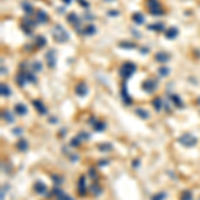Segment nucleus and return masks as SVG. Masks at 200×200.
Here are the masks:
<instances>
[{
  "label": "nucleus",
  "instance_id": "44",
  "mask_svg": "<svg viewBox=\"0 0 200 200\" xmlns=\"http://www.w3.org/2000/svg\"><path fill=\"white\" fill-rule=\"evenodd\" d=\"M108 164V160H99V166L100 167H104V166H107Z\"/></svg>",
  "mask_w": 200,
  "mask_h": 200
},
{
  "label": "nucleus",
  "instance_id": "25",
  "mask_svg": "<svg viewBox=\"0 0 200 200\" xmlns=\"http://www.w3.org/2000/svg\"><path fill=\"white\" fill-rule=\"evenodd\" d=\"M21 7H23V10L27 15H29V13L33 12V8H32V6H31V3H28V2H23L21 3Z\"/></svg>",
  "mask_w": 200,
  "mask_h": 200
},
{
  "label": "nucleus",
  "instance_id": "18",
  "mask_svg": "<svg viewBox=\"0 0 200 200\" xmlns=\"http://www.w3.org/2000/svg\"><path fill=\"white\" fill-rule=\"evenodd\" d=\"M132 20H133V23H136V24H143L144 23V15L136 12L132 15Z\"/></svg>",
  "mask_w": 200,
  "mask_h": 200
},
{
  "label": "nucleus",
  "instance_id": "17",
  "mask_svg": "<svg viewBox=\"0 0 200 200\" xmlns=\"http://www.w3.org/2000/svg\"><path fill=\"white\" fill-rule=\"evenodd\" d=\"M16 148L20 151V152H25L28 149V141L27 140H19L16 143Z\"/></svg>",
  "mask_w": 200,
  "mask_h": 200
},
{
  "label": "nucleus",
  "instance_id": "45",
  "mask_svg": "<svg viewBox=\"0 0 200 200\" xmlns=\"http://www.w3.org/2000/svg\"><path fill=\"white\" fill-rule=\"evenodd\" d=\"M108 15L109 16H118L119 15V11H115V10L113 11H108Z\"/></svg>",
  "mask_w": 200,
  "mask_h": 200
},
{
  "label": "nucleus",
  "instance_id": "33",
  "mask_svg": "<svg viewBox=\"0 0 200 200\" xmlns=\"http://www.w3.org/2000/svg\"><path fill=\"white\" fill-rule=\"evenodd\" d=\"M159 73H160V76H167V75L170 73V69H168L167 67H160V68H159Z\"/></svg>",
  "mask_w": 200,
  "mask_h": 200
},
{
  "label": "nucleus",
  "instance_id": "35",
  "mask_svg": "<svg viewBox=\"0 0 200 200\" xmlns=\"http://www.w3.org/2000/svg\"><path fill=\"white\" fill-rule=\"evenodd\" d=\"M32 67H33L35 72H40V71H42V63H40V61H33Z\"/></svg>",
  "mask_w": 200,
  "mask_h": 200
},
{
  "label": "nucleus",
  "instance_id": "49",
  "mask_svg": "<svg viewBox=\"0 0 200 200\" xmlns=\"http://www.w3.org/2000/svg\"><path fill=\"white\" fill-rule=\"evenodd\" d=\"M51 123L55 124V123H56V119H55V118H51Z\"/></svg>",
  "mask_w": 200,
  "mask_h": 200
},
{
  "label": "nucleus",
  "instance_id": "20",
  "mask_svg": "<svg viewBox=\"0 0 200 200\" xmlns=\"http://www.w3.org/2000/svg\"><path fill=\"white\" fill-rule=\"evenodd\" d=\"M171 99H172V103L175 104L177 108H183V107H184V103L181 101L180 96H177V95H171Z\"/></svg>",
  "mask_w": 200,
  "mask_h": 200
},
{
  "label": "nucleus",
  "instance_id": "36",
  "mask_svg": "<svg viewBox=\"0 0 200 200\" xmlns=\"http://www.w3.org/2000/svg\"><path fill=\"white\" fill-rule=\"evenodd\" d=\"M80 143H82V140H80L79 136L73 137V139L71 140V145H72V147H78V145H80Z\"/></svg>",
  "mask_w": 200,
  "mask_h": 200
},
{
  "label": "nucleus",
  "instance_id": "9",
  "mask_svg": "<svg viewBox=\"0 0 200 200\" xmlns=\"http://www.w3.org/2000/svg\"><path fill=\"white\" fill-rule=\"evenodd\" d=\"M122 99L124 101V104H127V105H130L132 103V99H131V96L128 95V91H127V86L124 84V86L122 87Z\"/></svg>",
  "mask_w": 200,
  "mask_h": 200
},
{
  "label": "nucleus",
  "instance_id": "19",
  "mask_svg": "<svg viewBox=\"0 0 200 200\" xmlns=\"http://www.w3.org/2000/svg\"><path fill=\"white\" fill-rule=\"evenodd\" d=\"M67 20H68L69 23H72L75 27H76V25L79 24V21H80V19L78 17V15H76V13H73V12H71L69 15L67 16Z\"/></svg>",
  "mask_w": 200,
  "mask_h": 200
},
{
  "label": "nucleus",
  "instance_id": "34",
  "mask_svg": "<svg viewBox=\"0 0 200 200\" xmlns=\"http://www.w3.org/2000/svg\"><path fill=\"white\" fill-rule=\"evenodd\" d=\"M97 148H99L100 151H109V149H112V145L108 144V143H104V144H100Z\"/></svg>",
  "mask_w": 200,
  "mask_h": 200
},
{
  "label": "nucleus",
  "instance_id": "42",
  "mask_svg": "<svg viewBox=\"0 0 200 200\" xmlns=\"http://www.w3.org/2000/svg\"><path fill=\"white\" fill-rule=\"evenodd\" d=\"M12 132H13V135H20V133H21V128H13Z\"/></svg>",
  "mask_w": 200,
  "mask_h": 200
},
{
  "label": "nucleus",
  "instance_id": "27",
  "mask_svg": "<svg viewBox=\"0 0 200 200\" xmlns=\"http://www.w3.org/2000/svg\"><path fill=\"white\" fill-rule=\"evenodd\" d=\"M152 105L155 107V109H156V111H160V109H162V107H163V100L160 99V97H156V99H153Z\"/></svg>",
  "mask_w": 200,
  "mask_h": 200
},
{
  "label": "nucleus",
  "instance_id": "13",
  "mask_svg": "<svg viewBox=\"0 0 200 200\" xmlns=\"http://www.w3.org/2000/svg\"><path fill=\"white\" fill-rule=\"evenodd\" d=\"M35 19H36V21L38 23H46V21L48 20V15L44 11H42V10H39L38 12H36V16H35Z\"/></svg>",
  "mask_w": 200,
  "mask_h": 200
},
{
  "label": "nucleus",
  "instance_id": "37",
  "mask_svg": "<svg viewBox=\"0 0 200 200\" xmlns=\"http://www.w3.org/2000/svg\"><path fill=\"white\" fill-rule=\"evenodd\" d=\"M27 80L31 82V83H36V78H35L31 72H27Z\"/></svg>",
  "mask_w": 200,
  "mask_h": 200
},
{
  "label": "nucleus",
  "instance_id": "40",
  "mask_svg": "<svg viewBox=\"0 0 200 200\" xmlns=\"http://www.w3.org/2000/svg\"><path fill=\"white\" fill-rule=\"evenodd\" d=\"M52 179H53V181H55V185H59L61 181H63V179H61V177H57L56 175H52Z\"/></svg>",
  "mask_w": 200,
  "mask_h": 200
},
{
  "label": "nucleus",
  "instance_id": "43",
  "mask_svg": "<svg viewBox=\"0 0 200 200\" xmlns=\"http://www.w3.org/2000/svg\"><path fill=\"white\" fill-rule=\"evenodd\" d=\"M90 176L92 177V179H96V172H95L93 168H91V170H90Z\"/></svg>",
  "mask_w": 200,
  "mask_h": 200
},
{
  "label": "nucleus",
  "instance_id": "2",
  "mask_svg": "<svg viewBox=\"0 0 200 200\" xmlns=\"http://www.w3.org/2000/svg\"><path fill=\"white\" fill-rule=\"evenodd\" d=\"M135 71H136V65L131 63V61H126V63L122 65V68H120V75H122V78L124 80H128L135 73Z\"/></svg>",
  "mask_w": 200,
  "mask_h": 200
},
{
  "label": "nucleus",
  "instance_id": "47",
  "mask_svg": "<svg viewBox=\"0 0 200 200\" xmlns=\"http://www.w3.org/2000/svg\"><path fill=\"white\" fill-rule=\"evenodd\" d=\"M139 163L140 162H139V159H137V160H135V162H132V166L133 167H139Z\"/></svg>",
  "mask_w": 200,
  "mask_h": 200
},
{
  "label": "nucleus",
  "instance_id": "16",
  "mask_svg": "<svg viewBox=\"0 0 200 200\" xmlns=\"http://www.w3.org/2000/svg\"><path fill=\"white\" fill-rule=\"evenodd\" d=\"M35 191H36L38 193H46L47 192V185L44 184V183H42V181H36V183H35Z\"/></svg>",
  "mask_w": 200,
  "mask_h": 200
},
{
  "label": "nucleus",
  "instance_id": "23",
  "mask_svg": "<svg viewBox=\"0 0 200 200\" xmlns=\"http://www.w3.org/2000/svg\"><path fill=\"white\" fill-rule=\"evenodd\" d=\"M166 25L163 23H156V24H149L148 25V29H152V31H156V32H160V31H164Z\"/></svg>",
  "mask_w": 200,
  "mask_h": 200
},
{
  "label": "nucleus",
  "instance_id": "29",
  "mask_svg": "<svg viewBox=\"0 0 200 200\" xmlns=\"http://www.w3.org/2000/svg\"><path fill=\"white\" fill-rule=\"evenodd\" d=\"M46 39H44L42 35H38V38H36V46L39 47V48H42V47H44L46 46Z\"/></svg>",
  "mask_w": 200,
  "mask_h": 200
},
{
  "label": "nucleus",
  "instance_id": "38",
  "mask_svg": "<svg viewBox=\"0 0 200 200\" xmlns=\"http://www.w3.org/2000/svg\"><path fill=\"white\" fill-rule=\"evenodd\" d=\"M79 137H80V140H87V139H90V135H88V133H86V132H80L79 135H78Z\"/></svg>",
  "mask_w": 200,
  "mask_h": 200
},
{
  "label": "nucleus",
  "instance_id": "10",
  "mask_svg": "<svg viewBox=\"0 0 200 200\" xmlns=\"http://www.w3.org/2000/svg\"><path fill=\"white\" fill-rule=\"evenodd\" d=\"M78 189H79L80 195H86L87 185H86V177H84V176H80V179L78 181Z\"/></svg>",
  "mask_w": 200,
  "mask_h": 200
},
{
  "label": "nucleus",
  "instance_id": "4",
  "mask_svg": "<svg viewBox=\"0 0 200 200\" xmlns=\"http://www.w3.org/2000/svg\"><path fill=\"white\" fill-rule=\"evenodd\" d=\"M177 141L181 144V145H184V147H188V148H191V147H193V145H196L198 143V139L195 137L192 133H184V135H181L179 139H177Z\"/></svg>",
  "mask_w": 200,
  "mask_h": 200
},
{
  "label": "nucleus",
  "instance_id": "3",
  "mask_svg": "<svg viewBox=\"0 0 200 200\" xmlns=\"http://www.w3.org/2000/svg\"><path fill=\"white\" fill-rule=\"evenodd\" d=\"M147 8H148V11L152 13L153 16H160L163 15V8L160 6L159 0H147Z\"/></svg>",
  "mask_w": 200,
  "mask_h": 200
},
{
  "label": "nucleus",
  "instance_id": "8",
  "mask_svg": "<svg viewBox=\"0 0 200 200\" xmlns=\"http://www.w3.org/2000/svg\"><path fill=\"white\" fill-rule=\"evenodd\" d=\"M32 104H33V107L36 108L38 111H39V113L40 115H46L47 113V107L44 105V103L42 100H33L32 101Z\"/></svg>",
  "mask_w": 200,
  "mask_h": 200
},
{
  "label": "nucleus",
  "instance_id": "48",
  "mask_svg": "<svg viewBox=\"0 0 200 200\" xmlns=\"http://www.w3.org/2000/svg\"><path fill=\"white\" fill-rule=\"evenodd\" d=\"M71 2H72V0H63L64 4H71Z\"/></svg>",
  "mask_w": 200,
  "mask_h": 200
},
{
  "label": "nucleus",
  "instance_id": "15",
  "mask_svg": "<svg viewBox=\"0 0 200 200\" xmlns=\"http://www.w3.org/2000/svg\"><path fill=\"white\" fill-rule=\"evenodd\" d=\"M177 35H179V31H177L176 27H171L166 31V38L167 39H175Z\"/></svg>",
  "mask_w": 200,
  "mask_h": 200
},
{
  "label": "nucleus",
  "instance_id": "28",
  "mask_svg": "<svg viewBox=\"0 0 200 200\" xmlns=\"http://www.w3.org/2000/svg\"><path fill=\"white\" fill-rule=\"evenodd\" d=\"M0 88H2V95L3 96H10L11 95V90H10V87H8L7 86V84H2V87H0Z\"/></svg>",
  "mask_w": 200,
  "mask_h": 200
},
{
  "label": "nucleus",
  "instance_id": "31",
  "mask_svg": "<svg viewBox=\"0 0 200 200\" xmlns=\"http://www.w3.org/2000/svg\"><path fill=\"white\" fill-rule=\"evenodd\" d=\"M167 198V193H164V192H160V193H156V195H153L152 199L151 200H164Z\"/></svg>",
  "mask_w": 200,
  "mask_h": 200
},
{
  "label": "nucleus",
  "instance_id": "6",
  "mask_svg": "<svg viewBox=\"0 0 200 200\" xmlns=\"http://www.w3.org/2000/svg\"><path fill=\"white\" fill-rule=\"evenodd\" d=\"M156 87H158V83L155 82L153 79H147L145 82L143 83V90H145L147 92H152L156 90Z\"/></svg>",
  "mask_w": 200,
  "mask_h": 200
},
{
  "label": "nucleus",
  "instance_id": "21",
  "mask_svg": "<svg viewBox=\"0 0 200 200\" xmlns=\"http://www.w3.org/2000/svg\"><path fill=\"white\" fill-rule=\"evenodd\" d=\"M90 191H91V193L93 195V196H99V195L101 193V187L99 184H92L90 187Z\"/></svg>",
  "mask_w": 200,
  "mask_h": 200
},
{
  "label": "nucleus",
  "instance_id": "39",
  "mask_svg": "<svg viewBox=\"0 0 200 200\" xmlns=\"http://www.w3.org/2000/svg\"><path fill=\"white\" fill-rule=\"evenodd\" d=\"M57 200H73L71 196H68V195H64V193H61L57 196Z\"/></svg>",
  "mask_w": 200,
  "mask_h": 200
},
{
  "label": "nucleus",
  "instance_id": "7",
  "mask_svg": "<svg viewBox=\"0 0 200 200\" xmlns=\"http://www.w3.org/2000/svg\"><path fill=\"white\" fill-rule=\"evenodd\" d=\"M75 92H76V95H79V96H86L87 93H88V87H87V84L84 83V82H82V83H79L78 86H76V88H75Z\"/></svg>",
  "mask_w": 200,
  "mask_h": 200
},
{
  "label": "nucleus",
  "instance_id": "41",
  "mask_svg": "<svg viewBox=\"0 0 200 200\" xmlns=\"http://www.w3.org/2000/svg\"><path fill=\"white\" fill-rule=\"evenodd\" d=\"M78 2L80 3V6H83L84 8H87L88 6H90V3H88V2H86V0H78Z\"/></svg>",
  "mask_w": 200,
  "mask_h": 200
},
{
  "label": "nucleus",
  "instance_id": "5",
  "mask_svg": "<svg viewBox=\"0 0 200 200\" xmlns=\"http://www.w3.org/2000/svg\"><path fill=\"white\" fill-rule=\"evenodd\" d=\"M46 60H47V64L50 68H55V64H56V51L55 50H50L46 53Z\"/></svg>",
  "mask_w": 200,
  "mask_h": 200
},
{
  "label": "nucleus",
  "instance_id": "46",
  "mask_svg": "<svg viewBox=\"0 0 200 200\" xmlns=\"http://www.w3.org/2000/svg\"><path fill=\"white\" fill-rule=\"evenodd\" d=\"M84 17H86L87 20H90V19H91V20H93V19H95V17L92 16V13H86V16H84Z\"/></svg>",
  "mask_w": 200,
  "mask_h": 200
},
{
  "label": "nucleus",
  "instance_id": "14",
  "mask_svg": "<svg viewBox=\"0 0 200 200\" xmlns=\"http://www.w3.org/2000/svg\"><path fill=\"white\" fill-rule=\"evenodd\" d=\"M15 112L17 115H20V116H24V115L28 112V109H27V107L24 104H21V103H17L15 104Z\"/></svg>",
  "mask_w": 200,
  "mask_h": 200
},
{
  "label": "nucleus",
  "instance_id": "1",
  "mask_svg": "<svg viewBox=\"0 0 200 200\" xmlns=\"http://www.w3.org/2000/svg\"><path fill=\"white\" fill-rule=\"evenodd\" d=\"M52 36H53V39H55V42H57V43H65L67 40L69 39L68 32H67V31L63 28V25H60V24L53 27Z\"/></svg>",
  "mask_w": 200,
  "mask_h": 200
},
{
  "label": "nucleus",
  "instance_id": "24",
  "mask_svg": "<svg viewBox=\"0 0 200 200\" xmlns=\"http://www.w3.org/2000/svg\"><path fill=\"white\" fill-rule=\"evenodd\" d=\"M3 119L6 120L7 123H13V115L11 113V111L4 109L3 111Z\"/></svg>",
  "mask_w": 200,
  "mask_h": 200
},
{
  "label": "nucleus",
  "instance_id": "12",
  "mask_svg": "<svg viewBox=\"0 0 200 200\" xmlns=\"http://www.w3.org/2000/svg\"><path fill=\"white\" fill-rule=\"evenodd\" d=\"M79 32L83 33L84 36H91V35H93L96 32V28H95V25L90 24V25H86V28H84V29H80Z\"/></svg>",
  "mask_w": 200,
  "mask_h": 200
},
{
  "label": "nucleus",
  "instance_id": "11",
  "mask_svg": "<svg viewBox=\"0 0 200 200\" xmlns=\"http://www.w3.org/2000/svg\"><path fill=\"white\" fill-rule=\"evenodd\" d=\"M155 60L159 61V63H166V61L170 60V56H168V53L160 51V52H158L156 55H155Z\"/></svg>",
  "mask_w": 200,
  "mask_h": 200
},
{
  "label": "nucleus",
  "instance_id": "26",
  "mask_svg": "<svg viewBox=\"0 0 200 200\" xmlns=\"http://www.w3.org/2000/svg\"><path fill=\"white\" fill-rule=\"evenodd\" d=\"M93 130H95L96 132H101L105 130V123L104 122H96L95 126H93Z\"/></svg>",
  "mask_w": 200,
  "mask_h": 200
},
{
  "label": "nucleus",
  "instance_id": "30",
  "mask_svg": "<svg viewBox=\"0 0 200 200\" xmlns=\"http://www.w3.org/2000/svg\"><path fill=\"white\" fill-rule=\"evenodd\" d=\"M119 46L122 47V48H128V50H131V48H135L136 46L133 43H130V42H122V43H119Z\"/></svg>",
  "mask_w": 200,
  "mask_h": 200
},
{
  "label": "nucleus",
  "instance_id": "22",
  "mask_svg": "<svg viewBox=\"0 0 200 200\" xmlns=\"http://www.w3.org/2000/svg\"><path fill=\"white\" fill-rule=\"evenodd\" d=\"M135 113H136L140 119H148V118H149V113L147 112L145 109H143V108H136V109H135Z\"/></svg>",
  "mask_w": 200,
  "mask_h": 200
},
{
  "label": "nucleus",
  "instance_id": "50",
  "mask_svg": "<svg viewBox=\"0 0 200 200\" xmlns=\"http://www.w3.org/2000/svg\"><path fill=\"white\" fill-rule=\"evenodd\" d=\"M198 104L200 105V97H199V99H198Z\"/></svg>",
  "mask_w": 200,
  "mask_h": 200
},
{
  "label": "nucleus",
  "instance_id": "32",
  "mask_svg": "<svg viewBox=\"0 0 200 200\" xmlns=\"http://www.w3.org/2000/svg\"><path fill=\"white\" fill-rule=\"evenodd\" d=\"M180 200H193L192 193H191L189 191H185V192H183V195H181V199Z\"/></svg>",
  "mask_w": 200,
  "mask_h": 200
}]
</instances>
